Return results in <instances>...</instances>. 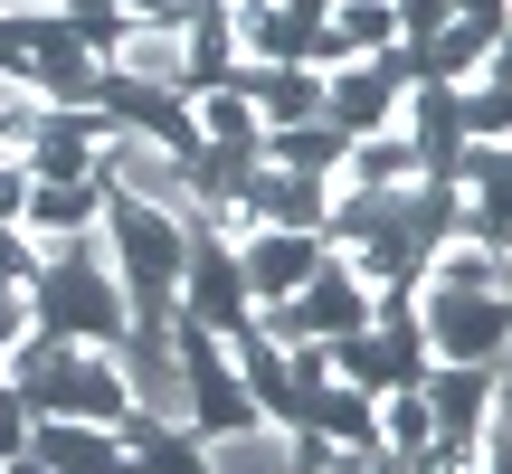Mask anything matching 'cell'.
I'll return each mask as SVG.
<instances>
[{"label": "cell", "instance_id": "obj_1", "mask_svg": "<svg viewBox=\"0 0 512 474\" xmlns=\"http://www.w3.org/2000/svg\"><path fill=\"white\" fill-rule=\"evenodd\" d=\"M95 237H105V266H114V285H124V323H171V313H181V247H190V228L162 219V209H143V200H124V190H105Z\"/></svg>", "mask_w": 512, "mask_h": 474}, {"label": "cell", "instance_id": "obj_2", "mask_svg": "<svg viewBox=\"0 0 512 474\" xmlns=\"http://www.w3.org/2000/svg\"><path fill=\"white\" fill-rule=\"evenodd\" d=\"M29 313L57 342H114V332H124V285H114V266H105V237H95L86 256H67V266H38L29 275Z\"/></svg>", "mask_w": 512, "mask_h": 474}, {"label": "cell", "instance_id": "obj_3", "mask_svg": "<svg viewBox=\"0 0 512 474\" xmlns=\"http://www.w3.org/2000/svg\"><path fill=\"white\" fill-rule=\"evenodd\" d=\"M418 370H427V342H418V323H408V294H399V304H380L361 332L323 342V380L361 389V399H380V389H408Z\"/></svg>", "mask_w": 512, "mask_h": 474}, {"label": "cell", "instance_id": "obj_4", "mask_svg": "<svg viewBox=\"0 0 512 474\" xmlns=\"http://www.w3.org/2000/svg\"><path fill=\"white\" fill-rule=\"evenodd\" d=\"M19 399H29V418H86V427H114V418H124V370H114V342H57V361L38 370Z\"/></svg>", "mask_w": 512, "mask_h": 474}, {"label": "cell", "instance_id": "obj_5", "mask_svg": "<svg viewBox=\"0 0 512 474\" xmlns=\"http://www.w3.org/2000/svg\"><path fill=\"white\" fill-rule=\"evenodd\" d=\"M408 323H418L427 361H503V294H465V285H408Z\"/></svg>", "mask_w": 512, "mask_h": 474}, {"label": "cell", "instance_id": "obj_6", "mask_svg": "<svg viewBox=\"0 0 512 474\" xmlns=\"http://www.w3.org/2000/svg\"><path fill=\"white\" fill-rule=\"evenodd\" d=\"M408 86H418V57H408V48L342 57V67H323V124L342 133V143H351V133H380V124H399Z\"/></svg>", "mask_w": 512, "mask_h": 474}, {"label": "cell", "instance_id": "obj_7", "mask_svg": "<svg viewBox=\"0 0 512 474\" xmlns=\"http://www.w3.org/2000/svg\"><path fill=\"white\" fill-rule=\"evenodd\" d=\"M171 351H181V389H190V437H228V427L256 418L238 361H228V332L181 323V313H171Z\"/></svg>", "mask_w": 512, "mask_h": 474}, {"label": "cell", "instance_id": "obj_8", "mask_svg": "<svg viewBox=\"0 0 512 474\" xmlns=\"http://www.w3.org/2000/svg\"><path fill=\"white\" fill-rule=\"evenodd\" d=\"M0 143L29 162V181H95V152H105V114H67V105H38L19 133Z\"/></svg>", "mask_w": 512, "mask_h": 474}, {"label": "cell", "instance_id": "obj_9", "mask_svg": "<svg viewBox=\"0 0 512 474\" xmlns=\"http://www.w3.org/2000/svg\"><path fill=\"white\" fill-rule=\"evenodd\" d=\"M181 323H209V332L247 323V275L219 228H190V247H181Z\"/></svg>", "mask_w": 512, "mask_h": 474}, {"label": "cell", "instance_id": "obj_10", "mask_svg": "<svg viewBox=\"0 0 512 474\" xmlns=\"http://www.w3.org/2000/svg\"><path fill=\"white\" fill-rule=\"evenodd\" d=\"M95 67H105L114 86H162V95L200 86V76H190V29H133V19H114V38L95 48Z\"/></svg>", "mask_w": 512, "mask_h": 474}, {"label": "cell", "instance_id": "obj_11", "mask_svg": "<svg viewBox=\"0 0 512 474\" xmlns=\"http://www.w3.org/2000/svg\"><path fill=\"white\" fill-rule=\"evenodd\" d=\"M323 446H332V437H313V427L247 418V427H228V437H200V465H209V474H304Z\"/></svg>", "mask_w": 512, "mask_h": 474}, {"label": "cell", "instance_id": "obj_12", "mask_svg": "<svg viewBox=\"0 0 512 474\" xmlns=\"http://www.w3.org/2000/svg\"><path fill=\"white\" fill-rule=\"evenodd\" d=\"M408 57H418L427 86H475V76H503V29H484V19H446V29H427Z\"/></svg>", "mask_w": 512, "mask_h": 474}, {"label": "cell", "instance_id": "obj_13", "mask_svg": "<svg viewBox=\"0 0 512 474\" xmlns=\"http://www.w3.org/2000/svg\"><path fill=\"white\" fill-rule=\"evenodd\" d=\"M228 219H266V228H323V181H304V171H275V162H247V181L228 190Z\"/></svg>", "mask_w": 512, "mask_h": 474}, {"label": "cell", "instance_id": "obj_14", "mask_svg": "<svg viewBox=\"0 0 512 474\" xmlns=\"http://www.w3.org/2000/svg\"><path fill=\"white\" fill-rule=\"evenodd\" d=\"M29 456L48 474H133L124 437L114 427H86V418H29Z\"/></svg>", "mask_w": 512, "mask_h": 474}, {"label": "cell", "instance_id": "obj_15", "mask_svg": "<svg viewBox=\"0 0 512 474\" xmlns=\"http://www.w3.org/2000/svg\"><path fill=\"white\" fill-rule=\"evenodd\" d=\"M228 86L256 105V124H266V133L323 114V76H313V67H228Z\"/></svg>", "mask_w": 512, "mask_h": 474}, {"label": "cell", "instance_id": "obj_16", "mask_svg": "<svg viewBox=\"0 0 512 474\" xmlns=\"http://www.w3.org/2000/svg\"><path fill=\"white\" fill-rule=\"evenodd\" d=\"M190 124H200V152H238V162H256V143H266V124H256V105L238 86H190Z\"/></svg>", "mask_w": 512, "mask_h": 474}, {"label": "cell", "instance_id": "obj_17", "mask_svg": "<svg viewBox=\"0 0 512 474\" xmlns=\"http://www.w3.org/2000/svg\"><path fill=\"white\" fill-rule=\"evenodd\" d=\"M294 427H313V437H332V446H361L370 437V399H361V389H342V380H304Z\"/></svg>", "mask_w": 512, "mask_h": 474}, {"label": "cell", "instance_id": "obj_18", "mask_svg": "<svg viewBox=\"0 0 512 474\" xmlns=\"http://www.w3.org/2000/svg\"><path fill=\"white\" fill-rule=\"evenodd\" d=\"M114 437H124L133 474H209L200 465V437L190 427H152V418H114Z\"/></svg>", "mask_w": 512, "mask_h": 474}, {"label": "cell", "instance_id": "obj_19", "mask_svg": "<svg viewBox=\"0 0 512 474\" xmlns=\"http://www.w3.org/2000/svg\"><path fill=\"white\" fill-rule=\"evenodd\" d=\"M256 162H275V171H304V181H323L332 162H342V133L313 114V124H275L266 143H256Z\"/></svg>", "mask_w": 512, "mask_h": 474}, {"label": "cell", "instance_id": "obj_20", "mask_svg": "<svg viewBox=\"0 0 512 474\" xmlns=\"http://www.w3.org/2000/svg\"><path fill=\"white\" fill-rule=\"evenodd\" d=\"M427 437H437V418H427L418 380H408V389H380V399H370V446H389V456H418Z\"/></svg>", "mask_w": 512, "mask_h": 474}, {"label": "cell", "instance_id": "obj_21", "mask_svg": "<svg viewBox=\"0 0 512 474\" xmlns=\"http://www.w3.org/2000/svg\"><path fill=\"white\" fill-rule=\"evenodd\" d=\"M503 124H512L503 76H475V86H456V133H465V143H503Z\"/></svg>", "mask_w": 512, "mask_h": 474}, {"label": "cell", "instance_id": "obj_22", "mask_svg": "<svg viewBox=\"0 0 512 474\" xmlns=\"http://www.w3.org/2000/svg\"><path fill=\"white\" fill-rule=\"evenodd\" d=\"M389 19H399V48H418L427 29H446V19H456V0H389Z\"/></svg>", "mask_w": 512, "mask_h": 474}, {"label": "cell", "instance_id": "obj_23", "mask_svg": "<svg viewBox=\"0 0 512 474\" xmlns=\"http://www.w3.org/2000/svg\"><path fill=\"white\" fill-rule=\"evenodd\" d=\"M10 456H29V399L0 380V465H10Z\"/></svg>", "mask_w": 512, "mask_h": 474}, {"label": "cell", "instance_id": "obj_24", "mask_svg": "<svg viewBox=\"0 0 512 474\" xmlns=\"http://www.w3.org/2000/svg\"><path fill=\"white\" fill-rule=\"evenodd\" d=\"M456 19H484V29H503V0H456Z\"/></svg>", "mask_w": 512, "mask_h": 474}, {"label": "cell", "instance_id": "obj_25", "mask_svg": "<svg viewBox=\"0 0 512 474\" xmlns=\"http://www.w3.org/2000/svg\"><path fill=\"white\" fill-rule=\"evenodd\" d=\"M0 474H48V465H38V456H10V465H0Z\"/></svg>", "mask_w": 512, "mask_h": 474}, {"label": "cell", "instance_id": "obj_26", "mask_svg": "<svg viewBox=\"0 0 512 474\" xmlns=\"http://www.w3.org/2000/svg\"><path fill=\"white\" fill-rule=\"evenodd\" d=\"M0 10H57V0H0Z\"/></svg>", "mask_w": 512, "mask_h": 474}]
</instances>
